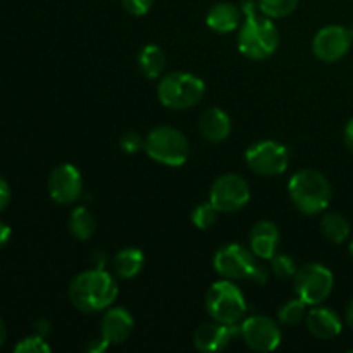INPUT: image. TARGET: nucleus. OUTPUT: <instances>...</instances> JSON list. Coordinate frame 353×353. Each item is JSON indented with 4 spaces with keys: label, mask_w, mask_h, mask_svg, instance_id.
Here are the masks:
<instances>
[{
    "label": "nucleus",
    "mask_w": 353,
    "mask_h": 353,
    "mask_svg": "<svg viewBox=\"0 0 353 353\" xmlns=\"http://www.w3.org/2000/svg\"><path fill=\"white\" fill-rule=\"evenodd\" d=\"M288 193L293 205L307 216L324 212L333 196L330 179L316 169L295 172L288 183Z\"/></svg>",
    "instance_id": "3"
},
{
    "label": "nucleus",
    "mask_w": 353,
    "mask_h": 353,
    "mask_svg": "<svg viewBox=\"0 0 353 353\" xmlns=\"http://www.w3.org/2000/svg\"><path fill=\"white\" fill-rule=\"evenodd\" d=\"M205 309L214 321L228 326H236L247 312V302L241 290L233 281L214 283L205 295Z\"/></svg>",
    "instance_id": "6"
},
{
    "label": "nucleus",
    "mask_w": 353,
    "mask_h": 353,
    "mask_svg": "<svg viewBox=\"0 0 353 353\" xmlns=\"http://www.w3.org/2000/svg\"><path fill=\"white\" fill-rule=\"evenodd\" d=\"M16 353H48L50 352V345L43 340V336H30L21 340L19 343L14 347Z\"/></svg>",
    "instance_id": "28"
},
{
    "label": "nucleus",
    "mask_w": 353,
    "mask_h": 353,
    "mask_svg": "<svg viewBox=\"0 0 353 353\" xmlns=\"http://www.w3.org/2000/svg\"><path fill=\"white\" fill-rule=\"evenodd\" d=\"M343 140H345V145H347L348 150H350L353 154V119L348 121L347 126H345Z\"/></svg>",
    "instance_id": "35"
},
{
    "label": "nucleus",
    "mask_w": 353,
    "mask_h": 353,
    "mask_svg": "<svg viewBox=\"0 0 353 353\" xmlns=\"http://www.w3.org/2000/svg\"><path fill=\"white\" fill-rule=\"evenodd\" d=\"M34 331H37L38 336H43L45 338V334H47L48 331H50V326H48L47 321L41 319V321H38V323H34Z\"/></svg>",
    "instance_id": "36"
},
{
    "label": "nucleus",
    "mask_w": 353,
    "mask_h": 353,
    "mask_svg": "<svg viewBox=\"0 0 353 353\" xmlns=\"http://www.w3.org/2000/svg\"><path fill=\"white\" fill-rule=\"evenodd\" d=\"M305 323L310 334L319 338V340H333L343 330L340 316L334 310L326 309V307L314 305V309L307 314Z\"/></svg>",
    "instance_id": "17"
},
{
    "label": "nucleus",
    "mask_w": 353,
    "mask_h": 353,
    "mask_svg": "<svg viewBox=\"0 0 353 353\" xmlns=\"http://www.w3.org/2000/svg\"><path fill=\"white\" fill-rule=\"evenodd\" d=\"M307 307L309 305H307L303 300H300L299 296H296V300H290V302H286L285 305L279 309V323H281L283 326H299L302 321L307 319V314H309Z\"/></svg>",
    "instance_id": "24"
},
{
    "label": "nucleus",
    "mask_w": 353,
    "mask_h": 353,
    "mask_svg": "<svg viewBox=\"0 0 353 353\" xmlns=\"http://www.w3.org/2000/svg\"><path fill=\"white\" fill-rule=\"evenodd\" d=\"M240 334V326H228L221 323L202 324L193 334V345L199 352L214 353L230 347L233 338Z\"/></svg>",
    "instance_id": "14"
},
{
    "label": "nucleus",
    "mask_w": 353,
    "mask_h": 353,
    "mask_svg": "<svg viewBox=\"0 0 353 353\" xmlns=\"http://www.w3.org/2000/svg\"><path fill=\"white\" fill-rule=\"evenodd\" d=\"M10 236H12V230H10V226L0 221V250L9 243Z\"/></svg>",
    "instance_id": "33"
},
{
    "label": "nucleus",
    "mask_w": 353,
    "mask_h": 353,
    "mask_svg": "<svg viewBox=\"0 0 353 353\" xmlns=\"http://www.w3.org/2000/svg\"><path fill=\"white\" fill-rule=\"evenodd\" d=\"M205 95V83L192 72H169L159 81V102L171 110H186L199 105Z\"/></svg>",
    "instance_id": "4"
},
{
    "label": "nucleus",
    "mask_w": 353,
    "mask_h": 353,
    "mask_svg": "<svg viewBox=\"0 0 353 353\" xmlns=\"http://www.w3.org/2000/svg\"><path fill=\"white\" fill-rule=\"evenodd\" d=\"M200 133L210 143H221L231 133V119L219 107H210L200 116Z\"/></svg>",
    "instance_id": "18"
},
{
    "label": "nucleus",
    "mask_w": 353,
    "mask_h": 353,
    "mask_svg": "<svg viewBox=\"0 0 353 353\" xmlns=\"http://www.w3.org/2000/svg\"><path fill=\"white\" fill-rule=\"evenodd\" d=\"M117 283L102 268L90 269L74 276L69 285V300L72 305L85 314L100 312L110 307L116 300Z\"/></svg>",
    "instance_id": "2"
},
{
    "label": "nucleus",
    "mask_w": 353,
    "mask_h": 353,
    "mask_svg": "<svg viewBox=\"0 0 353 353\" xmlns=\"http://www.w3.org/2000/svg\"><path fill=\"white\" fill-rule=\"evenodd\" d=\"M293 288L296 296L309 307L319 305L324 300L330 299L334 288V276L326 265L310 262L302 265L293 278Z\"/></svg>",
    "instance_id": "7"
},
{
    "label": "nucleus",
    "mask_w": 353,
    "mask_h": 353,
    "mask_svg": "<svg viewBox=\"0 0 353 353\" xmlns=\"http://www.w3.org/2000/svg\"><path fill=\"white\" fill-rule=\"evenodd\" d=\"M121 3L131 16H145L152 9L154 0H121Z\"/></svg>",
    "instance_id": "30"
},
{
    "label": "nucleus",
    "mask_w": 353,
    "mask_h": 353,
    "mask_svg": "<svg viewBox=\"0 0 353 353\" xmlns=\"http://www.w3.org/2000/svg\"><path fill=\"white\" fill-rule=\"evenodd\" d=\"M107 347H110L109 343H107L103 338H99V340H92L88 345H86V352L90 353H99V352H103Z\"/></svg>",
    "instance_id": "34"
},
{
    "label": "nucleus",
    "mask_w": 353,
    "mask_h": 353,
    "mask_svg": "<svg viewBox=\"0 0 353 353\" xmlns=\"http://www.w3.org/2000/svg\"><path fill=\"white\" fill-rule=\"evenodd\" d=\"M209 200L219 212H238L250 200V186L240 174L228 172L212 183Z\"/></svg>",
    "instance_id": "9"
},
{
    "label": "nucleus",
    "mask_w": 353,
    "mask_h": 353,
    "mask_svg": "<svg viewBox=\"0 0 353 353\" xmlns=\"http://www.w3.org/2000/svg\"><path fill=\"white\" fill-rule=\"evenodd\" d=\"M269 269H271L272 274L278 276L279 279H293L295 278L296 271H299L295 261H293L290 255L278 254V252L269 259Z\"/></svg>",
    "instance_id": "26"
},
{
    "label": "nucleus",
    "mask_w": 353,
    "mask_h": 353,
    "mask_svg": "<svg viewBox=\"0 0 353 353\" xmlns=\"http://www.w3.org/2000/svg\"><path fill=\"white\" fill-rule=\"evenodd\" d=\"M10 202V188H9V183L6 181V178L0 176V212L9 205Z\"/></svg>",
    "instance_id": "32"
},
{
    "label": "nucleus",
    "mask_w": 353,
    "mask_h": 353,
    "mask_svg": "<svg viewBox=\"0 0 353 353\" xmlns=\"http://www.w3.org/2000/svg\"><path fill=\"white\" fill-rule=\"evenodd\" d=\"M97 230V221L86 207H78L69 217V231L76 240L86 241L93 236Z\"/></svg>",
    "instance_id": "23"
},
{
    "label": "nucleus",
    "mask_w": 353,
    "mask_h": 353,
    "mask_svg": "<svg viewBox=\"0 0 353 353\" xmlns=\"http://www.w3.org/2000/svg\"><path fill=\"white\" fill-rule=\"evenodd\" d=\"M248 169L259 176H279L288 169L290 152L283 143L274 140H262L245 152Z\"/></svg>",
    "instance_id": "8"
},
{
    "label": "nucleus",
    "mask_w": 353,
    "mask_h": 353,
    "mask_svg": "<svg viewBox=\"0 0 353 353\" xmlns=\"http://www.w3.org/2000/svg\"><path fill=\"white\" fill-rule=\"evenodd\" d=\"M48 193L61 205L76 202L83 193V178L78 168L72 164L57 165L48 176Z\"/></svg>",
    "instance_id": "13"
},
{
    "label": "nucleus",
    "mask_w": 353,
    "mask_h": 353,
    "mask_svg": "<svg viewBox=\"0 0 353 353\" xmlns=\"http://www.w3.org/2000/svg\"><path fill=\"white\" fill-rule=\"evenodd\" d=\"M145 265L143 252L138 248L128 247L123 248L116 254L112 261V269L117 278L121 279H133L141 272Z\"/></svg>",
    "instance_id": "20"
},
{
    "label": "nucleus",
    "mask_w": 353,
    "mask_h": 353,
    "mask_svg": "<svg viewBox=\"0 0 353 353\" xmlns=\"http://www.w3.org/2000/svg\"><path fill=\"white\" fill-rule=\"evenodd\" d=\"M345 317H347V323L353 327V299L350 300V303H348L347 314H345Z\"/></svg>",
    "instance_id": "38"
},
{
    "label": "nucleus",
    "mask_w": 353,
    "mask_h": 353,
    "mask_svg": "<svg viewBox=\"0 0 353 353\" xmlns=\"http://www.w3.org/2000/svg\"><path fill=\"white\" fill-rule=\"evenodd\" d=\"M207 26L216 33H231L241 23V10L234 3L219 2L210 7L207 14Z\"/></svg>",
    "instance_id": "19"
},
{
    "label": "nucleus",
    "mask_w": 353,
    "mask_h": 353,
    "mask_svg": "<svg viewBox=\"0 0 353 353\" xmlns=\"http://www.w3.org/2000/svg\"><path fill=\"white\" fill-rule=\"evenodd\" d=\"M145 152L159 164L179 168L190 157V143L185 134L172 126H157L145 138Z\"/></svg>",
    "instance_id": "5"
},
{
    "label": "nucleus",
    "mask_w": 353,
    "mask_h": 353,
    "mask_svg": "<svg viewBox=\"0 0 353 353\" xmlns=\"http://www.w3.org/2000/svg\"><path fill=\"white\" fill-rule=\"evenodd\" d=\"M257 257L250 248L240 243H230L221 247L214 255V269L219 276L230 281L248 279Z\"/></svg>",
    "instance_id": "10"
},
{
    "label": "nucleus",
    "mask_w": 353,
    "mask_h": 353,
    "mask_svg": "<svg viewBox=\"0 0 353 353\" xmlns=\"http://www.w3.org/2000/svg\"><path fill=\"white\" fill-rule=\"evenodd\" d=\"M348 250H350V255H352V259H353V240H352V243H350V248H348Z\"/></svg>",
    "instance_id": "39"
},
{
    "label": "nucleus",
    "mask_w": 353,
    "mask_h": 353,
    "mask_svg": "<svg viewBox=\"0 0 353 353\" xmlns=\"http://www.w3.org/2000/svg\"><path fill=\"white\" fill-rule=\"evenodd\" d=\"M348 30H350V33H352V37H353V23L350 24V26H348Z\"/></svg>",
    "instance_id": "40"
},
{
    "label": "nucleus",
    "mask_w": 353,
    "mask_h": 353,
    "mask_svg": "<svg viewBox=\"0 0 353 353\" xmlns=\"http://www.w3.org/2000/svg\"><path fill=\"white\" fill-rule=\"evenodd\" d=\"M240 336L250 350L272 352L281 343V327L268 316H252L240 324Z\"/></svg>",
    "instance_id": "11"
},
{
    "label": "nucleus",
    "mask_w": 353,
    "mask_h": 353,
    "mask_svg": "<svg viewBox=\"0 0 353 353\" xmlns=\"http://www.w3.org/2000/svg\"><path fill=\"white\" fill-rule=\"evenodd\" d=\"M134 330V319L130 310L117 307L109 309L102 317L100 323V334L109 345L124 343L131 336Z\"/></svg>",
    "instance_id": "15"
},
{
    "label": "nucleus",
    "mask_w": 353,
    "mask_h": 353,
    "mask_svg": "<svg viewBox=\"0 0 353 353\" xmlns=\"http://www.w3.org/2000/svg\"><path fill=\"white\" fill-rule=\"evenodd\" d=\"M119 145L126 154H137V152L145 148V138H141L140 134L134 133V131H128V133H124L123 137H121Z\"/></svg>",
    "instance_id": "29"
},
{
    "label": "nucleus",
    "mask_w": 353,
    "mask_h": 353,
    "mask_svg": "<svg viewBox=\"0 0 353 353\" xmlns=\"http://www.w3.org/2000/svg\"><path fill=\"white\" fill-rule=\"evenodd\" d=\"M241 10L245 23L238 33V48L250 61L269 59L279 47V31L271 17L259 10V3L254 0H243Z\"/></svg>",
    "instance_id": "1"
},
{
    "label": "nucleus",
    "mask_w": 353,
    "mask_h": 353,
    "mask_svg": "<svg viewBox=\"0 0 353 353\" xmlns=\"http://www.w3.org/2000/svg\"><path fill=\"white\" fill-rule=\"evenodd\" d=\"M300 0H257L259 10L271 19L290 16L299 7Z\"/></svg>",
    "instance_id": "25"
},
{
    "label": "nucleus",
    "mask_w": 353,
    "mask_h": 353,
    "mask_svg": "<svg viewBox=\"0 0 353 353\" xmlns=\"http://www.w3.org/2000/svg\"><path fill=\"white\" fill-rule=\"evenodd\" d=\"M165 62H168V59H165L164 50L159 45H145L138 55V68L150 79L161 78Z\"/></svg>",
    "instance_id": "21"
},
{
    "label": "nucleus",
    "mask_w": 353,
    "mask_h": 353,
    "mask_svg": "<svg viewBox=\"0 0 353 353\" xmlns=\"http://www.w3.org/2000/svg\"><path fill=\"white\" fill-rule=\"evenodd\" d=\"M269 272H271V269L265 268V265L262 264V262L257 259V262H255V265H254V269H252L250 276H248V281L254 283V285L264 286L265 283L269 281Z\"/></svg>",
    "instance_id": "31"
},
{
    "label": "nucleus",
    "mask_w": 353,
    "mask_h": 353,
    "mask_svg": "<svg viewBox=\"0 0 353 353\" xmlns=\"http://www.w3.org/2000/svg\"><path fill=\"white\" fill-rule=\"evenodd\" d=\"M353 37L350 30L340 24L324 26L316 33L312 40V52L319 61L338 62L350 52Z\"/></svg>",
    "instance_id": "12"
},
{
    "label": "nucleus",
    "mask_w": 353,
    "mask_h": 353,
    "mask_svg": "<svg viewBox=\"0 0 353 353\" xmlns=\"http://www.w3.org/2000/svg\"><path fill=\"white\" fill-rule=\"evenodd\" d=\"M321 231L333 243H343L350 238V223L340 212H326L321 219Z\"/></svg>",
    "instance_id": "22"
},
{
    "label": "nucleus",
    "mask_w": 353,
    "mask_h": 353,
    "mask_svg": "<svg viewBox=\"0 0 353 353\" xmlns=\"http://www.w3.org/2000/svg\"><path fill=\"white\" fill-rule=\"evenodd\" d=\"M6 340H7V327H6V323L0 319V348H2V345L6 343Z\"/></svg>",
    "instance_id": "37"
},
{
    "label": "nucleus",
    "mask_w": 353,
    "mask_h": 353,
    "mask_svg": "<svg viewBox=\"0 0 353 353\" xmlns=\"http://www.w3.org/2000/svg\"><path fill=\"white\" fill-rule=\"evenodd\" d=\"M217 214H219V210H217L209 200V202L200 203V205H196L195 209H193L192 221H193V224L199 228V230L207 231V230H210L214 224H216Z\"/></svg>",
    "instance_id": "27"
},
{
    "label": "nucleus",
    "mask_w": 353,
    "mask_h": 353,
    "mask_svg": "<svg viewBox=\"0 0 353 353\" xmlns=\"http://www.w3.org/2000/svg\"><path fill=\"white\" fill-rule=\"evenodd\" d=\"M279 230L271 221H259L250 231V250L261 261H269L278 252Z\"/></svg>",
    "instance_id": "16"
}]
</instances>
